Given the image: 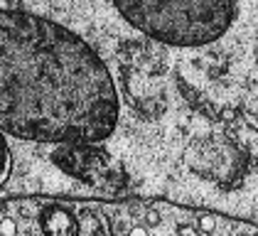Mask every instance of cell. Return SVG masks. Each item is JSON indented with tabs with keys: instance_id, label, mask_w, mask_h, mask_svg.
<instances>
[{
	"instance_id": "6da1fadb",
	"label": "cell",
	"mask_w": 258,
	"mask_h": 236,
	"mask_svg": "<svg viewBox=\"0 0 258 236\" xmlns=\"http://www.w3.org/2000/svg\"><path fill=\"white\" fill-rule=\"evenodd\" d=\"M120 118L111 69L52 20L0 10V133L20 140L104 143Z\"/></svg>"
},
{
	"instance_id": "7a4b0ae2",
	"label": "cell",
	"mask_w": 258,
	"mask_h": 236,
	"mask_svg": "<svg viewBox=\"0 0 258 236\" xmlns=\"http://www.w3.org/2000/svg\"><path fill=\"white\" fill-rule=\"evenodd\" d=\"M148 40L172 50H214L258 37V0H108Z\"/></svg>"
},
{
	"instance_id": "3957f363",
	"label": "cell",
	"mask_w": 258,
	"mask_h": 236,
	"mask_svg": "<svg viewBox=\"0 0 258 236\" xmlns=\"http://www.w3.org/2000/svg\"><path fill=\"white\" fill-rule=\"evenodd\" d=\"M40 226L44 236H82L79 219L64 206H47L40 216Z\"/></svg>"
},
{
	"instance_id": "277c9868",
	"label": "cell",
	"mask_w": 258,
	"mask_h": 236,
	"mask_svg": "<svg viewBox=\"0 0 258 236\" xmlns=\"http://www.w3.org/2000/svg\"><path fill=\"white\" fill-rule=\"evenodd\" d=\"M10 172H12V152H10V146H8L5 136L0 133V187L8 182Z\"/></svg>"
},
{
	"instance_id": "5b68a950",
	"label": "cell",
	"mask_w": 258,
	"mask_h": 236,
	"mask_svg": "<svg viewBox=\"0 0 258 236\" xmlns=\"http://www.w3.org/2000/svg\"><path fill=\"white\" fill-rule=\"evenodd\" d=\"M214 226H216V216H212V214H204V216H200V229L202 232H214Z\"/></svg>"
},
{
	"instance_id": "8992f818",
	"label": "cell",
	"mask_w": 258,
	"mask_h": 236,
	"mask_svg": "<svg viewBox=\"0 0 258 236\" xmlns=\"http://www.w3.org/2000/svg\"><path fill=\"white\" fill-rule=\"evenodd\" d=\"M15 232H18V229H15V222H12V219H8V216L0 219V236H15Z\"/></svg>"
},
{
	"instance_id": "52a82bcc",
	"label": "cell",
	"mask_w": 258,
	"mask_h": 236,
	"mask_svg": "<svg viewBox=\"0 0 258 236\" xmlns=\"http://www.w3.org/2000/svg\"><path fill=\"white\" fill-rule=\"evenodd\" d=\"M145 222H148V224H150V226H158V224H160V216H158V214H155V212H150V214H148V216H145Z\"/></svg>"
},
{
	"instance_id": "ba28073f",
	"label": "cell",
	"mask_w": 258,
	"mask_h": 236,
	"mask_svg": "<svg viewBox=\"0 0 258 236\" xmlns=\"http://www.w3.org/2000/svg\"><path fill=\"white\" fill-rule=\"evenodd\" d=\"M128 236H148V232H145L143 226H133V229L128 232Z\"/></svg>"
},
{
	"instance_id": "9c48e42d",
	"label": "cell",
	"mask_w": 258,
	"mask_h": 236,
	"mask_svg": "<svg viewBox=\"0 0 258 236\" xmlns=\"http://www.w3.org/2000/svg\"><path fill=\"white\" fill-rule=\"evenodd\" d=\"M180 236H192V232H190L187 226H182V229H180Z\"/></svg>"
}]
</instances>
